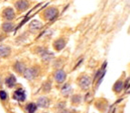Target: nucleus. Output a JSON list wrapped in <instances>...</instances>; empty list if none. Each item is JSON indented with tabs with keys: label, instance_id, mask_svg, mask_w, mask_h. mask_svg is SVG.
Returning <instances> with one entry per match:
<instances>
[{
	"label": "nucleus",
	"instance_id": "obj_1",
	"mask_svg": "<svg viewBox=\"0 0 130 113\" xmlns=\"http://www.w3.org/2000/svg\"><path fill=\"white\" fill-rule=\"evenodd\" d=\"M37 74H38V69H37L36 67H31V68H28V69H26V70L24 71L23 76H24L26 79L31 80V79L35 78V77L37 76Z\"/></svg>",
	"mask_w": 130,
	"mask_h": 113
},
{
	"label": "nucleus",
	"instance_id": "obj_2",
	"mask_svg": "<svg viewBox=\"0 0 130 113\" xmlns=\"http://www.w3.org/2000/svg\"><path fill=\"white\" fill-rule=\"evenodd\" d=\"M13 98H14L15 100L19 101V102H23V101L25 100V98H26V93H25L24 89H22V88L17 89V90L13 93Z\"/></svg>",
	"mask_w": 130,
	"mask_h": 113
},
{
	"label": "nucleus",
	"instance_id": "obj_3",
	"mask_svg": "<svg viewBox=\"0 0 130 113\" xmlns=\"http://www.w3.org/2000/svg\"><path fill=\"white\" fill-rule=\"evenodd\" d=\"M58 14H59L58 9H56V8H54V7L48 8V9L44 12V16H45V18H46L47 20H53L54 18H56V17L58 16Z\"/></svg>",
	"mask_w": 130,
	"mask_h": 113
},
{
	"label": "nucleus",
	"instance_id": "obj_4",
	"mask_svg": "<svg viewBox=\"0 0 130 113\" xmlns=\"http://www.w3.org/2000/svg\"><path fill=\"white\" fill-rule=\"evenodd\" d=\"M79 84H80L82 89L86 90V89H88V88L90 87V85H91V78H90L89 76H83V77L81 78Z\"/></svg>",
	"mask_w": 130,
	"mask_h": 113
},
{
	"label": "nucleus",
	"instance_id": "obj_5",
	"mask_svg": "<svg viewBox=\"0 0 130 113\" xmlns=\"http://www.w3.org/2000/svg\"><path fill=\"white\" fill-rule=\"evenodd\" d=\"M66 77H67L66 72L63 71V70H58L56 72V74H55V79H56V81L58 83H63L66 80Z\"/></svg>",
	"mask_w": 130,
	"mask_h": 113
},
{
	"label": "nucleus",
	"instance_id": "obj_6",
	"mask_svg": "<svg viewBox=\"0 0 130 113\" xmlns=\"http://www.w3.org/2000/svg\"><path fill=\"white\" fill-rule=\"evenodd\" d=\"M3 16H4V18L6 19V20H12L13 18H14V16H15V13H14V11H13V9H11V8H6L4 11H3Z\"/></svg>",
	"mask_w": 130,
	"mask_h": 113
},
{
	"label": "nucleus",
	"instance_id": "obj_7",
	"mask_svg": "<svg viewBox=\"0 0 130 113\" xmlns=\"http://www.w3.org/2000/svg\"><path fill=\"white\" fill-rule=\"evenodd\" d=\"M15 6L19 11H23L28 7V2L26 0H18L15 3Z\"/></svg>",
	"mask_w": 130,
	"mask_h": 113
},
{
	"label": "nucleus",
	"instance_id": "obj_8",
	"mask_svg": "<svg viewBox=\"0 0 130 113\" xmlns=\"http://www.w3.org/2000/svg\"><path fill=\"white\" fill-rule=\"evenodd\" d=\"M37 105L39 107H42V108H45L50 105V100L46 98V97H40L38 100H37Z\"/></svg>",
	"mask_w": 130,
	"mask_h": 113
},
{
	"label": "nucleus",
	"instance_id": "obj_9",
	"mask_svg": "<svg viewBox=\"0 0 130 113\" xmlns=\"http://www.w3.org/2000/svg\"><path fill=\"white\" fill-rule=\"evenodd\" d=\"M14 70L16 72H18V73H24V71L26 70L25 69V65L23 63H21V62H16L14 64Z\"/></svg>",
	"mask_w": 130,
	"mask_h": 113
},
{
	"label": "nucleus",
	"instance_id": "obj_10",
	"mask_svg": "<svg viewBox=\"0 0 130 113\" xmlns=\"http://www.w3.org/2000/svg\"><path fill=\"white\" fill-rule=\"evenodd\" d=\"M15 83H16V79L13 75H10L5 79V84L7 85L9 88H12L15 85Z\"/></svg>",
	"mask_w": 130,
	"mask_h": 113
},
{
	"label": "nucleus",
	"instance_id": "obj_11",
	"mask_svg": "<svg viewBox=\"0 0 130 113\" xmlns=\"http://www.w3.org/2000/svg\"><path fill=\"white\" fill-rule=\"evenodd\" d=\"M65 45H66V42L63 39H59V40H57V41L54 43V47H55V49L58 50V51L62 50V49L65 47Z\"/></svg>",
	"mask_w": 130,
	"mask_h": 113
},
{
	"label": "nucleus",
	"instance_id": "obj_12",
	"mask_svg": "<svg viewBox=\"0 0 130 113\" xmlns=\"http://www.w3.org/2000/svg\"><path fill=\"white\" fill-rule=\"evenodd\" d=\"M37 110V105L34 103H28L25 106V111L27 113H35Z\"/></svg>",
	"mask_w": 130,
	"mask_h": 113
},
{
	"label": "nucleus",
	"instance_id": "obj_13",
	"mask_svg": "<svg viewBox=\"0 0 130 113\" xmlns=\"http://www.w3.org/2000/svg\"><path fill=\"white\" fill-rule=\"evenodd\" d=\"M41 26H42V24H41L39 21H37V20H32L31 23L29 24V29H30L31 31H33V30H37V29H39Z\"/></svg>",
	"mask_w": 130,
	"mask_h": 113
},
{
	"label": "nucleus",
	"instance_id": "obj_14",
	"mask_svg": "<svg viewBox=\"0 0 130 113\" xmlns=\"http://www.w3.org/2000/svg\"><path fill=\"white\" fill-rule=\"evenodd\" d=\"M39 55L42 57L45 61H47V60H50L52 57H53V54L52 53H50V52H47L45 49H41V51H40V53H39Z\"/></svg>",
	"mask_w": 130,
	"mask_h": 113
},
{
	"label": "nucleus",
	"instance_id": "obj_15",
	"mask_svg": "<svg viewBox=\"0 0 130 113\" xmlns=\"http://www.w3.org/2000/svg\"><path fill=\"white\" fill-rule=\"evenodd\" d=\"M2 28H3V30H4L5 32H9V31L13 30V28H14V24L11 23V22H5V23L2 24Z\"/></svg>",
	"mask_w": 130,
	"mask_h": 113
},
{
	"label": "nucleus",
	"instance_id": "obj_16",
	"mask_svg": "<svg viewBox=\"0 0 130 113\" xmlns=\"http://www.w3.org/2000/svg\"><path fill=\"white\" fill-rule=\"evenodd\" d=\"M0 53H1V57H6L10 54V48L7 46H1L0 48Z\"/></svg>",
	"mask_w": 130,
	"mask_h": 113
},
{
	"label": "nucleus",
	"instance_id": "obj_17",
	"mask_svg": "<svg viewBox=\"0 0 130 113\" xmlns=\"http://www.w3.org/2000/svg\"><path fill=\"white\" fill-rule=\"evenodd\" d=\"M123 86H124V84H123V82L122 81H117L116 83H115V85H114V91L115 92H117V93H119V92H121V90L123 89Z\"/></svg>",
	"mask_w": 130,
	"mask_h": 113
},
{
	"label": "nucleus",
	"instance_id": "obj_18",
	"mask_svg": "<svg viewBox=\"0 0 130 113\" xmlns=\"http://www.w3.org/2000/svg\"><path fill=\"white\" fill-rule=\"evenodd\" d=\"M71 86L70 84H66L64 85V87L62 88V94L63 95H65V96H68L69 94H70V92H71Z\"/></svg>",
	"mask_w": 130,
	"mask_h": 113
},
{
	"label": "nucleus",
	"instance_id": "obj_19",
	"mask_svg": "<svg viewBox=\"0 0 130 113\" xmlns=\"http://www.w3.org/2000/svg\"><path fill=\"white\" fill-rule=\"evenodd\" d=\"M72 101H73V103H79V102H81V96H79V95H75V96L73 97Z\"/></svg>",
	"mask_w": 130,
	"mask_h": 113
},
{
	"label": "nucleus",
	"instance_id": "obj_20",
	"mask_svg": "<svg viewBox=\"0 0 130 113\" xmlns=\"http://www.w3.org/2000/svg\"><path fill=\"white\" fill-rule=\"evenodd\" d=\"M6 97H7L6 92L2 90V91H1V99H2V100H5V99H6Z\"/></svg>",
	"mask_w": 130,
	"mask_h": 113
},
{
	"label": "nucleus",
	"instance_id": "obj_21",
	"mask_svg": "<svg viewBox=\"0 0 130 113\" xmlns=\"http://www.w3.org/2000/svg\"><path fill=\"white\" fill-rule=\"evenodd\" d=\"M44 86H45V87H44V90H45V92H47V91L51 89V84H50V83H46Z\"/></svg>",
	"mask_w": 130,
	"mask_h": 113
}]
</instances>
